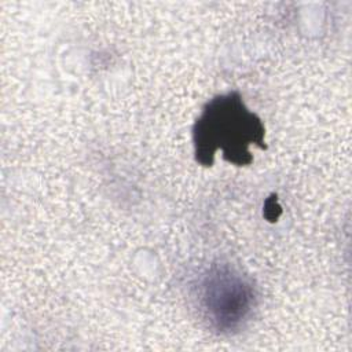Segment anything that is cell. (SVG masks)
I'll return each mask as SVG.
<instances>
[{"label":"cell","mask_w":352,"mask_h":352,"mask_svg":"<svg viewBox=\"0 0 352 352\" xmlns=\"http://www.w3.org/2000/svg\"><path fill=\"white\" fill-rule=\"evenodd\" d=\"M205 300L213 319L226 327L246 315L250 308L252 290L239 276L217 271L206 279Z\"/></svg>","instance_id":"2"},{"label":"cell","mask_w":352,"mask_h":352,"mask_svg":"<svg viewBox=\"0 0 352 352\" xmlns=\"http://www.w3.org/2000/svg\"><path fill=\"white\" fill-rule=\"evenodd\" d=\"M260 121L249 113L235 95L213 100L197 122L195 146L201 162L212 164L220 148L224 158L236 164L248 162L249 144L263 140Z\"/></svg>","instance_id":"1"}]
</instances>
